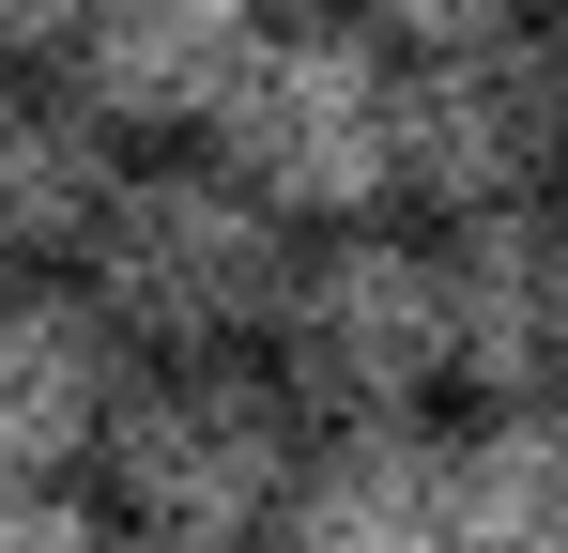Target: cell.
<instances>
[{
	"label": "cell",
	"instance_id": "6da1fadb",
	"mask_svg": "<svg viewBox=\"0 0 568 553\" xmlns=\"http://www.w3.org/2000/svg\"><path fill=\"white\" fill-rule=\"evenodd\" d=\"M200 154L277 231H369L399 200V47L369 16H262V47H246L231 108L200 123Z\"/></svg>",
	"mask_w": 568,
	"mask_h": 553
},
{
	"label": "cell",
	"instance_id": "8fae6325",
	"mask_svg": "<svg viewBox=\"0 0 568 553\" xmlns=\"http://www.w3.org/2000/svg\"><path fill=\"white\" fill-rule=\"evenodd\" d=\"M462 553H568V400H507L462 431Z\"/></svg>",
	"mask_w": 568,
	"mask_h": 553
},
{
	"label": "cell",
	"instance_id": "5b68a950",
	"mask_svg": "<svg viewBox=\"0 0 568 553\" xmlns=\"http://www.w3.org/2000/svg\"><path fill=\"white\" fill-rule=\"evenodd\" d=\"M399 200H430L446 231L568 200V47L554 31H491V47L399 62Z\"/></svg>",
	"mask_w": 568,
	"mask_h": 553
},
{
	"label": "cell",
	"instance_id": "277c9868",
	"mask_svg": "<svg viewBox=\"0 0 568 553\" xmlns=\"http://www.w3.org/2000/svg\"><path fill=\"white\" fill-rule=\"evenodd\" d=\"M262 369L292 384V415L323 431H384V415H430L446 400V247L430 231H307L277 276V323Z\"/></svg>",
	"mask_w": 568,
	"mask_h": 553
},
{
	"label": "cell",
	"instance_id": "4fadbf2b",
	"mask_svg": "<svg viewBox=\"0 0 568 553\" xmlns=\"http://www.w3.org/2000/svg\"><path fill=\"white\" fill-rule=\"evenodd\" d=\"M0 553H108V523L62 476H0Z\"/></svg>",
	"mask_w": 568,
	"mask_h": 553
},
{
	"label": "cell",
	"instance_id": "30bf717a",
	"mask_svg": "<svg viewBox=\"0 0 568 553\" xmlns=\"http://www.w3.org/2000/svg\"><path fill=\"white\" fill-rule=\"evenodd\" d=\"M123 123L108 108H78L62 78H0V262H62L78 276V247H93V215L123 200Z\"/></svg>",
	"mask_w": 568,
	"mask_h": 553
},
{
	"label": "cell",
	"instance_id": "9a60e30c",
	"mask_svg": "<svg viewBox=\"0 0 568 553\" xmlns=\"http://www.w3.org/2000/svg\"><path fill=\"white\" fill-rule=\"evenodd\" d=\"M123 553H262V539H123Z\"/></svg>",
	"mask_w": 568,
	"mask_h": 553
},
{
	"label": "cell",
	"instance_id": "7c38bea8",
	"mask_svg": "<svg viewBox=\"0 0 568 553\" xmlns=\"http://www.w3.org/2000/svg\"><path fill=\"white\" fill-rule=\"evenodd\" d=\"M399 62H430V47H491V31H538V0H354Z\"/></svg>",
	"mask_w": 568,
	"mask_h": 553
},
{
	"label": "cell",
	"instance_id": "7a4b0ae2",
	"mask_svg": "<svg viewBox=\"0 0 568 553\" xmlns=\"http://www.w3.org/2000/svg\"><path fill=\"white\" fill-rule=\"evenodd\" d=\"M277 276H292V231L215 154H170V170H123V200L93 215L78 308L154 369V354H246L277 323Z\"/></svg>",
	"mask_w": 568,
	"mask_h": 553
},
{
	"label": "cell",
	"instance_id": "9c48e42d",
	"mask_svg": "<svg viewBox=\"0 0 568 553\" xmlns=\"http://www.w3.org/2000/svg\"><path fill=\"white\" fill-rule=\"evenodd\" d=\"M123 339L78 308V276H0V476H78L123 400Z\"/></svg>",
	"mask_w": 568,
	"mask_h": 553
},
{
	"label": "cell",
	"instance_id": "5bb4252c",
	"mask_svg": "<svg viewBox=\"0 0 568 553\" xmlns=\"http://www.w3.org/2000/svg\"><path fill=\"white\" fill-rule=\"evenodd\" d=\"M62 16L78 0H0V78H47L62 62Z\"/></svg>",
	"mask_w": 568,
	"mask_h": 553
},
{
	"label": "cell",
	"instance_id": "3957f363",
	"mask_svg": "<svg viewBox=\"0 0 568 553\" xmlns=\"http://www.w3.org/2000/svg\"><path fill=\"white\" fill-rule=\"evenodd\" d=\"M307 461V415L262 354H154L108 400V507L139 539H277V492Z\"/></svg>",
	"mask_w": 568,
	"mask_h": 553
},
{
	"label": "cell",
	"instance_id": "52a82bcc",
	"mask_svg": "<svg viewBox=\"0 0 568 553\" xmlns=\"http://www.w3.org/2000/svg\"><path fill=\"white\" fill-rule=\"evenodd\" d=\"M262 47V0H78L62 16V92L123 139H200Z\"/></svg>",
	"mask_w": 568,
	"mask_h": 553
},
{
	"label": "cell",
	"instance_id": "8992f818",
	"mask_svg": "<svg viewBox=\"0 0 568 553\" xmlns=\"http://www.w3.org/2000/svg\"><path fill=\"white\" fill-rule=\"evenodd\" d=\"M430 247H446V384H476L491 415L507 400H568V200L462 215Z\"/></svg>",
	"mask_w": 568,
	"mask_h": 553
},
{
	"label": "cell",
	"instance_id": "ba28073f",
	"mask_svg": "<svg viewBox=\"0 0 568 553\" xmlns=\"http://www.w3.org/2000/svg\"><path fill=\"white\" fill-rule=\"evenodd\" d=\"M262 553H462V446H446L430 415L307 431V461H292Z\"/></svg>",
	"mask_w": 568,
	"mask_h": 553
}]
</instances>
